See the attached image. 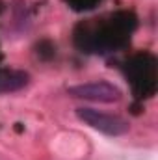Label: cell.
Wrapping results in <instances>:
<instances>
[{
    "label": "cell",
    "instance_id": "2",
    "mask_svg": "<svg viewBox=\"0 0 158 160\" xmlns=\"http://www.w3.org/2000/svg\"><path fill=\"white\" fill-rule=\"evenodd\" d=\"M67 93L75 99L93 101V102H117L121 99V89L110 82H89V84H78L71 86Z\"/></svg>",
    "mask_w": 158,
    "mask_h": 160
},
{
    "label": "cell",
    "instance_id": "1",
    "mask_svg": "<svg viewBox=\"0 0 158 160\" xmlns=\"http://www.w3.org/2000/svg\"><path fill=\"white\" fill-rule=\"evenodd\" d=\"M77 118L80 121H84L86 125H89L91 128L106 134V136H123L128 132V123L123 118L99 112L95 108H78Z\"/></svg>",
    "mask_w": 158,
    "mask_h": 160
}]
</instances>
